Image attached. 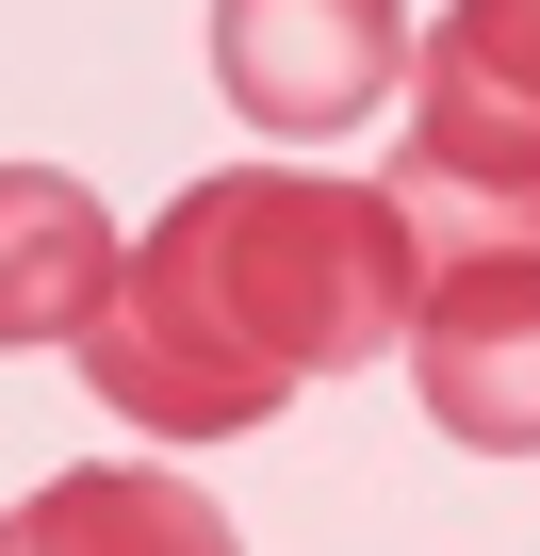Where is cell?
Wrapping results in <instances>:
<instances>
[{"mask_svg": "<svg viewBox=\"0 0 540 556\" xmlns=\"http://www.w3.org/2000/svg\"><path fill=\"white\" fill-rule=\"evenodd\" d=\"M410 295H426V262H410V229H393L377 180L229 164V180L164 197V229H131L115 312L83 328V377L148 442H246L312 377L393 361Z\"/></svg>", "mask_w": 540, "mask_h": 556, "instance_id": "1", "label": "cell"}, {"mask_svg": "<svg viewBox=\"0 0 540 556\" xmlns=\"http://www.w3.org/2000/svg\"><path fill=\"white\" fill-rule=\"evenodd\" d=\"M410 262L540 245V0H442L410 66V148L377 164Z\"/></svg>", "mask_w": 540, "mask_h": 556, "instance_id": "2", "label": "cell"}, {"mask_svg": "<svg viewBox=\"0 0 540 556\" xmlns=\"http://www.w3.org/2000/svg\"><path fill=\"white\" fill-rule=\"evenodd\" d=\"M410 393L475 458H540V245H442L410 295Z\"/></svg>", "mask_w": 540, "mask_h": 556, "instance_id": "3", "label": "cell"}, {"mask_svg": "<svg viewBox=\"0 0 540 556\" xmlns=\"http://www.w3.org/2000/svg\"><path fill=\"white\" fill-rule=\"evenodd\" d=\"M213 83L246 131H361L377 99H410V17L393 0H213Z\"/></svg>", "mask_w": 540, "mask_h": 556, "instance_id": "4", "label": "cell"}, {"mask_svg": "<svg viewBox=\"0 0 540 556\" xmlns=\"http://www.w3.org/2000/svg\"><path fill=\"white\" fill-rule=\"evenodd\" d=\"M115 213L66 180V164H0V361H34V344H83L115 312Z\"/></svg>", "mask_w": 540, "mask_h": 556, "instance_id": "5", "label": "cell"}, {"mask_svg": "<svg viewBox=\"0 0 540 556\" xmlns=\"http://www.w3.org/2000/svg\"><path fill=\"white\" fill-rule=\"evenodd\" d=\"M0 556H246V540H229L213 491H180L148 458H83V475H50L17 523H0Z\"/></svg>", "mask_w": 540, "mask_h": 556, "instance_id": "6", "label": "cell"}]
</instances>
